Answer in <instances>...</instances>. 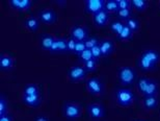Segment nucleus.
<instances>
[{
  "label": "nucleus",
  "mask_w": 160,
  "mask_h": 121,
  "mask_svg": "<svg viewBox=\"0 0 160 121\" xmlns=\"http://www.w3.org/2000/svg\"><path fill=\"white\" fill-rule=\"evenodd\" d=\"M160 60V53L156 49H146L140 53L136 64L142 71H152L157 67Z\"/></svg>",
  "instance_id": "nucleus-1"
},
{
  "label": "nucleus",
  "mask_w": 160,
  "mask_h": 121,
  "mask_svg": "<svg viewBox=\"0 0 160 121\" xmlns=\"http://www.w3.org/2000/svg\"><path fill=\"white\" fill-rule=\"evenodd\" d=\"M137 89H138L139 93L145 96H157L159 92V85L157 81L146 76H140L137 78L136 82Z\"/></svg>",
  "instance_id": "nucleus-2"
},
{
  "label": "nucleus",
  "mask_w": 160,
  "mask_h": 121,
  "mask_svg": "<svg viewBox=\"0 0 160 121\" xmlns=\"http://www.w3.org/2000/svg\"><path fill=\"white\" fill-rule=\"evenodd\" d=\"M136 70L130 66H122L118 69V79L124 87H130L137 82Z\"/></svg>",
  "instance_id": "nucleus-3"
},
{
  "label": "nucleus",
  "mask_w": 160,
  "mask_h": 121,
  "mask_svg": "<svg viewBox=\"0 0 160 121\" xmlns=\"http://www.w3.org/2000/svg\"><path fill=\"white\" fill-rule=\"evenodd\" d=\"M135 99V94L129 88H119L116 91V100L119 106L128 108L133 103Z\"/></svg>",
  "instance_id": "nucleus-4"
},
{
  "label": "nucleus",
  "mask_w": 160,
  "mask_h": 121,
  "mask_svg": "<svg viewBox=\"0 0 160 121\" xmlns=\"http://www.w3.org/2000/svg\"><path fill=\"white\" fill-rule=\"evenodd\" d=\"M82 114L81 106L74 103H65L62 106V115L68 120H76Z\"/></svg>",
  "instance_id": "nucleus-5"
},
{
  "label": "nucleus",
  "mask_w": 160,
  "mask_h": 121,
  "mask_svg": "<svg viewBox=\"0 0 160 121\" xmlns=\"http://www.w3.org/2000/svg\"><path fill=\"white\" fill-rule=\"evenodd\" d=\"M85 87L86 90L89 94L92 95H101L103 94L104 92V85L102 81L99 77H96V76H92V77H89L86 79L85 82Z\"/></svg>",
  "instance_id": "nucleus-6"
},
{
  "label": "nucleus",
  "mask_w": 160,
  "mask_h": 121,
  "mask_svg": "<svg viewBox=\"0 0 160 121\" xmlns=\"http://www.w3.org/2000/svg\"><path fill=\"white\" fill-rule=\"evenodd\" d=\"M88 72L85 70L83 65H74L71 68H69L67 74H68V78L72 82H78L85 79L86 76H88Z\"/></svg>",
  "instance_id": "nucleus-7"
},
{
  "label": "nucleus",
  "mask_w": 160,
  "mask_h": 121,
  "mask_svg": "<svg viewBox=\"0 0 160 121\" xmlns=\"http://www.w3.org/2000/svg\"><path fill=\"white\" fill-rule=\"evenodd\" d=\"M70 37L77 42H85L89 37L88 28L83 25H74L70 31Z\"/></svg>",
  "instance_id": "nucleus-8"
},
{
  "label": "nucleus",
  "mask_w": 160,
  "mask_h": 121,
  "mask_svg": "<svg viewBox=\"0 0 160 121\" xmlns=\"http://www.w3.org/2000/svg\"><path fill=\"white\" fill-rule=\"evenodd\" d=\"M88 114L92 120H100L105 116V109L103 104L99 103H92L88 106Z\"/></svg>",
  "instance_id": "nucleus-9"
},
{
  "label": "nucleus",
  "mask_w": 160,
  "mask_h": 121,
  "mask_svg": "<svg viewBox=\"0 0 160 121\" xmlns=\"http://www.w3.org/2000/svg\"><path fill=\"white\" fill-rule=\"evenodd\" d=\"M104 6L105 0H85L84 1V11L91 15H95L103 11Z\"/></svg>",
  "instance_id": "nucleus-10"
},
{
  "label": "nucleus",
  "mask_w": 160,
  "mask_h": 121,
  "mask_svg": "<svg viewBox=\"0 0 160 121\" xmlns=\"http://www.w3.org/2000/svg\"><path fill=\"white\" fill-rule=\"evenodd\" d=\"M38 18L40 19L42 23L47 25H52L57 21L56 12L51 8H45L40 11L39 14H38Z\"/></svg>",
  "instance_id": "nucleus-11"
},
{
  "label": "nucleus",
  "mask_w": 160,
  "mask_h": 121,
  "mask_svg": "<svg viewBox=\"0 0 160 121\" xmlns=\"http://www.w3.org/2000/svg\"><path fill=\"white\" fill-rule=\"evenodd\" d=\"M110 21V14L107 13L105 9L92 15V22L97 27H104L109 23Z\"/></svg>",
  "instance_id": "nucleus-12"
},
{
  "label": "nucleus",
  "mask_w": 160,
  "mask_h": 121,
  "mask_svg": "<svg viewBox=\"0 0 160 121\" xmlns=\"http://www.w3.org/2000/svg\"><path fill=\"white\" fill-rule=\"evenodd\" d=\"M9 6L18 12H25L31 8L33 4L32 0H9Z\"/></svg>",
  "instance_id": "nucleus-13"
},
{
  "label": "nucleus",
  "mask_w": 160,
  "mask_h": 121,
  "mask_svg": "<svg viewBox=\"0 0 160 121\" xmlns=\"http://www.w3.org/2000/svg\"><path fill=\"white\" fill-rule=\"evenodd\" d=\"M50 52H52V53L68 52V38H66V37L55 38V41H54Z\"/></svg>",
  "instance_id": "nucleus-14"
},
{
  "label": "nucleus",
  "mask_w": 160,
  "mask_h": 121,
  "mask_svg": "<svg viewBox=\"0 0 160 121\" xmlns=\"http://www.w3.org/2000/svg\"><path fill=\"white\" fill-rule=\"evenodd\" d=\"M100 47H101V51H102V56L103 58H108L111 55L114 53L116 50V46L112 40L110 39H102L100 42Z\"/></svg>",
  "instance_id": "nucleus-15"
},
{
  "label": "nucleus",
  "mask_w": 160,
  "mask_h": 121,
  "mask_svg": "<svg viewBox=\"0 0 160 121\" xmlns=\"http://www.w3.org/2000/svg\"><path fill=\"white\" fill-rule=\"evenodd\" d=\"M22 101L27 107L32 108V109H37L40 107L42 103V95H22Z\"/></svg>",
  "instance_id": "nucleus-16"
},
{
  "label": "nucleus",
  "mask_w": 160,
  "mask_h": 121,
  "mask_svg": "<svg viewBox=\"0 0 160 121\" xmlns=\"http://www.w3.org/2000/svg\"><path fill=\"white\" fill-rule=\"evenodd\" d=\"M15 66V60L12 55L6 53H0V70L1 71H8L12 70Z\"/></svg>",
  "instance_id": "nucleus-17"
},
{
  "label": "nucleus",
  "mask_w": 160,
  "mask_h": 121,
  "mask_svg": "<svg viewBox=\"0 0 160 121\" xmlns=\"http://www.w3.org/2000/svg\"><path fill=\"white\" fill-rule=\"evenodd\" d=\"M55 41V38H54L52 34H43L40 37V47L43 50H46V51H50L51 48H52V45Z\"/></svg>",
  "instance_id": "nucleus-18"
},
{
  "label": "nucleus",
  "mask_w": 160,
  "mask_h": 121,
  "mask_svg": "<svg viewBox=\"0 0 160 121\" xmlns=\"http://www.w3.org/2000/svg\"><path fill=\"white\" fill-rule=\"evenodd\" d=\"M23 24H24V26H25V28H26L27 30L31 31V33H36V31L39 30L41 21H40V19L38 17L30 16V17H27L23 21Z\"/></svg>",
  "instance_id": "nucleus-19"
},
{
  "label": "nucleus",
  "mask_w": 160,
  "mask_h": 121,
  "mask_svg": "<svg viewBox=\"0 0 160 121\" xmlns=\"http://www.w3.org/2000/svg\"><path fill=\"white\" fill-rule=\"evenodd\" d=\"M158 103L159 101L157 96H145L142 98V107L147 111H153L157 109Z\"/></svg>",
  "instance_id": "nucleus-20"
},
{
  "label": "nucleus",
  "mask_w": 160,
  "mask_h": 121,
  "mask_svg": "<svg viewBox=\"0 0 160 121\" xmlns=\"http://www.w3.org/2000/svg\"><path fill=\"white\" fill-rule=\"evenodd\" d=\"M125 25H126L125 24V22L119 20V19H114V20L109 22V29H110L111 33H112L113 34H116V37H117L118 34L123 30Z\"/></svg>",
  "instance_id": "nucleus-21"
},
{
  "label": "nucleus",
  "mask_w": 160,
  "mask_h": 121,
  "mask_svg": "<svg viewBox=\"0 0 160 121\" xmlns=\"http://www.w3.org/2000/svg\"><path fill=\"white\" fill-rule=\"evenodd\" d=\"M133 37V31L130 29L127 25H125V27L123 28V30L117 36V40L121 41V42H128L132 39Z\"/></svg>",
  "instance_id": "nucleus-22"
},
{
  "label": "nucleus",
  "mask_w": 160,
  "mask_h": 121,
  "mask_svg": "<svg viewBox=\"0 0 160 121\" xmlns=\"http://www.w3.org/2000/svg\"><path fill=\"white\" fill-rule=\"evenodd\" d=\"M41 94L40 87L37 84H27L23 88L22 95H38Z\"/></svg>",
  "instance_id": "nucleus-23"
},
{
  "label": "nucleus",
  "mask_w": 160,
  "mask_h": 121,
  "mask_svg": "<svg viewBox=\"0 0 160 121\" xmlns=\"http://www.w3.org/2000/svg\"><path fill=\"white\" fill-rule=\"evenodd\" d=\"M104 9L109 14H117L119 11V4L118 0H105V6Z\"/></svg>",
  "instance_id": "nucleus-24"
},
{
  "label": "nucleus",
  "mask_w": 160,
  "mask_h": 121,
  "mask_svg": "<svg viewBox=\"0 0 160 121\" xmlns=\"http://www.w3.org/2000/svg\"><path fill=\"white\" fill-rule=\"evenodd\" d=\"M131 6L137 12H143L148 8L147 0H131Z\"/></svg>",
  "instance_id": "nucleus-25"
},
{
  "label": "nucleus",
  "mask_w": 160,
  "mask_h": 121,
  "mask_svg": "<svg viewBox=\"0 0 160 121\" xmlns=\"http://www.w3.org/2000/svg\"><path fill=\"white\" fill-rule=\"evenodd\" d=\"M125 24L127 25L128 27L130 28L131 30L133 31V34L134 33H136V31H138L139 30V28H140V23H139V20L137 18H135V17H131V18H129L128 20L125 22Z\"/></svg>",
  "instance_id": "nucleus-26"
},
{
  "label": "nucleus",
  "mask_w": 160,
  "mask_h": 121,
  "mask_svg": "<svg viewBox=\"0 0 160 121\" xmlns=\"http://www.w3.org/2000/svg\"><path fill=\"white\" fill-rule=\"evenodd\" d=\"M8 113V101L3 93L0 94V117Z\"/></svg>",
  "instance_id": "nucleus-27"
},
{
  "label": "nucleus",
  "mask_w": 160,
  "mask_h": 121,
  "mask_svg": "<svg viewBox=\"0 0 160 121\" xmlns=\"http://www.w3.org/2000/svg\"><path fill=\"white\" fill-rule=\"evenodd\" d=\"M116 16H117V19H119V20L123 21V22H126L128 19L132 17V11H131V8L119 9L116 14Z\"/></svg>",
  "instance_id": "nucleus-28"
},
{
  "label": "nucleus",
  "mask_w": 160,
  "mask_h": 121,
  "mask_svg": "<svg viewBox=\"0 0 160 121\" xmlns=\"http://www.w3.org/2000/svg\"><path fill=\"white\" fill-rule=\"evenodd\" d=\"M98 60H88V62H85L84 64H82L83 67L85 68V70L88 71V73H92V72H95L96 70H97L98 68Z\"/></svg>",
  "instance_id": "nucleus-29"
},
{
  "label": "nucleus",
  "mask_w": 160,
  "mask_h": 121,
  "mask_svg": "<svg viewBox=\"0 0 160 121\" xmlns=\"http://www.w3.org/2000/svg\"><path fill=\"white\" fill-rule=\"evenodd\" d=\"M100 42H101V40L99 39L98 37L89 36L88 39L85 41V46H86V48H88V49H92V48H94L95 46L99 45Z\"/></svg>",
  "instance_id": "nucleus-30"
},
{
  "label": "nucleus",
  "mask_w": 160,
  "mask_h": 121,
  "mask_svg": "<svg viewBox=\"0 0 160 121\" xmlns=\"http://www.w3.org/2000/svg\"><path fill=\"white\" fill-rule=\"evenodd\" d=\"M78 60L81 62L82 64H84L85 62H88V60H92V51H91V49H88L86 48L84 51H83L81 55H79L78 56Z\"/></svg>",
  "instance_id": "nucleus-31"
},
{
  "label": "nucleus",
  "mask_w": 160,
  "mask_h": 121,
  "mask_svg": "<svg viewBox=\"0 0 160 121\" xmlns=\"http://www.w3.org/2000/svg\"><path fill=\"white\" fill-rule=\"evenodd\" d=\"M91 51H92V59L96 60H100L101 58H103L102 56V51H101V47H100V44L97 46H95L94 48H92L91 49Z\"/></svg>",
  "instance_id": "nucleus-32"
},
{
  "label": "nucleus",
  "mask_w": 160,
  "mask_h": 121,
  "mask_svg": "<svg viewBox=\"0 0 160 121\" xmlns=\"http://www.w3.org/2000/svg\"><path fill=\"white\" fill-rule=\"evenodd\" d=\"M86 49V46H85V42H77L76 44V47H75V51H74V55H79L84 51Z\"/></svg>",
  "instance_id": "nucleus-33"
},
{
  "label": "nucleus",
  "mask_w": 160,
  "mask_h": 121,
  "mask_svg": "<svg viewBox=\"0 0 160 121\" xmlns=\"http://www.w3.org/2000/svg\"><path fill=\"white\" fill-rule=\"evenodd\" d=\"M76 44H77V41L74 40V39H73V38H71V37H69V38H68V52H70V53H74Z\"/></svg>",
  "instance_id": "nucleus-34"
},
{
  "label": "nucleus",
  "mask_w": 160,
  "mask_h": 121,
  "mask_svg": "<svg viewBox=\"0 0 160 121\" xmlns=\"http://www.w3.org/2000/svg\"><path fill=\"white\" fill-rule=\"evenodd\" d=\"M118 4H119L120 9L132 8V6H131V0H118Z\"/></svg>",
  "instance_id": "nucleus-35"
},
{
  "label": "nucleus",
  "mask_w": 160,
  "mask_h": 121,
  "mask_svg": "<svg viewBox=\"0 0 160 121\" xmlns=\"http://www.w3.org/2000/svg\"><path fill=\"white\" fill-rule=\"evenodd\" d=\"M0 121H14V116L11 113H8L4 116L0 117Z\"/></svg>",
  "instance_id": "nucleus-36"
},
{
  "label": "nucleus",
  "mask_w": 160,
  "mask_h": 121,
  "mask_svg": "<svg viewBox=\"0 0 160 121\" xmlns=\"http://www.w3.org/2000/svg\"><path fill=\"white\" fill-rule=\"evenodd\" d=\"M33 121H50V119L48 118L46 116H43V115H39L37 117H34Z\"/></svg>",
  "instance_id": "nucleus-37"
},
{
  "label": "nucleus",
  "mask_w": 160,
  "mask_h": 121,
  "mask_svg": "<svg viewBox=\"0 0 160 121\" xmlns=\"http://www.w3.org/2000/svg\"><path fill=\"white\" fill-rule=\"evenodd\" d=\"M134 121H143V120H139V119H137V120H134Z\"/></svg>",
  "instance_id": "nucleus-38"
}]
</instances>
